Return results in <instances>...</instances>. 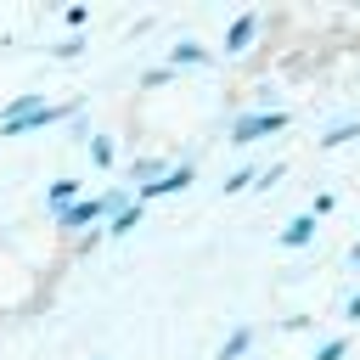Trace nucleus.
I'll return each instance as SVG.
<instances>
[{"label": "nucleus", "mask_w": 360, "mask_h": 360, "mask_svg": "<svg viewBox=\"0 0 360 360\" xmlns=\"http://www.w3.org/2000/svg\"><path fill=\"white\" fill-rule=\"evenodd\" d=\"M73 112H79V101H39V107H28V112H17V118H0V135L17 141V135H34V129L62 124V118H73Z\"/></svg>", "instance_id": "1"}, {"label": "nucleus", "mask_w": 360, "mask_h": 360, "mask_svg": "<svg viewBox=\"0 0 360 360\" xmlns=\"http://www.w3.org/2000/svg\"><path fill=\"white\" fill-rule=\"evenodd\" d=\"M292 118H287V107H259V112H242L236 124H231V141L236 146H253V141H264V135H281Z\"/></svg>", "instance_id": "2"}, {"label": "nucleus", "mask_w": 360, "mask_h": 360, "mask_svg": "<svg viewBox=\"0 0 360 360\" xmlns=\"http://www.w3.org/2000/svg\"><path fill=\"white\" fill-rule=\"evenodd\" d=\"M191 180H197V169H191V163H169V169H163V174H158L152 186H141V191H135V202L146 208L152 197H174V191H186Z\"/></svg>", "instance_id": "3"}, {"label": "nucleus", "mask_w": 360, "mask_h": 360, "mask_svg": "<svg viewBox=\"0 0 360 360\" xmlns=\"http://www.w3.org/2000/svg\"><path fill=\"white\" fill-rule=\"evenodd\" d=\"M259 28H264V11H259V6H248L242 17H231V28H225V56H236V51H248Z\"/></svg>", "instance_id": "4"}, {"label": "nucleus", "mask_w": 360, "mask_h": 360, "mask_svg": "<svg viewBox=\"0 0 360 360\" xmlns=\"http://www.w3.org/2000/svg\"><path fill=\"white\" fill-rule=\"evenodd\" d=\"M101 219H107L101 197H79V202H68V208L56 214V231H79V225H101Z\"/></svg>", "instance_id": "5"}, {"label": "nucleus", "mask_w": 360, "mask_h": 360, "mask_svg": "<svg viewBox=\"0 0 360 360\" xmlns=\"http://www.w3.org/2000/svg\"><path fill=\"white\" fill-rule=\"evenodd\" d=\"M208 62H214V51H208V45L180 39V45H169V62H163V68H169V73H180V68H208Z\"/></svg>", "instance_id": "6"}, {"label": "nucleus", "mask_w": 360, "mask_h": 360, "mask_svg": "<svg viewBox=\"0 0 360 360\" xmlns=\"http://www.w3.org/2000/svg\"><path fill=\"white\" fill-rule=\"evenodd\" d=\"M276 242H281L287 253H298V248H309V242H315V219H309V214H292V219H287V225L276 231Z\"/></svg>", "instance_id": "7"}, {"label": "nucleus", "mask_w": 360, "mask_h": 360, "mask_svg": "<svg viewBox=\"0 0 360 360\" xmlns=\"http://www.w3.org/2000/svg\"><path fill=\"white\" fill-rule=\"evenodd\" d=\"M141 219H146V208H141V202H129V208H118L112 219H101V225H96V236H101V242H107V236H129Z\"/></svg>", "instance_id": "8"}, {"label": "nucleus", "mask_w": 360, "mask_h": 360, "mask_svg": "<svg viewBox=\"0 0 360 360\" xmlns=\"http://www.w3.org/2000/svg\"><path fill=\"white\" fill-rule=\"evenodd\" d=\"M248 349H253V326L242 321V326H231V338H225V343L214 349V360H242Z\"/></svg>", "instance_id": "9"}, {"label": "nucleus", "mask_w": 360, "mask_h": 360, "mask_svg": "<svg viewBox=\"0 0 360 360\" xmlns=\"http://www.w3.org/2000/svg\"><path fill=\"white\" fill-rule=\"evenodd\" d=\"M349 141H360V118H343V124H332V129H326L315 146H321V152H332V146H349Z\"/></svg>", "instance_id": "10"}, {"label": "nucleus", "mask_w": 360, "mask_h": 360, "mask_svg": "<svg viewBox=\"0 0 360 360\" xmlns=\"http://www.w3.org/2000/svg\"><path fill=\"white\" fill-rule=\"evenodd\" d=\"M163 169H169L163 158H135V163H129V180H135V191H141V186H152Z\"/></svg>", "instance_id": "11"}, {"label": "nucleus", "mask_w": 360, "mask_h": 360, "mask_svg": "<svg viewBox=\"0 0 360 360\" xmlns=\"http://www.w3.org/2000/svg\"><path fill=\"white\" fill-rule=\"evenodd\" d=\"M45 202H51V214H62L68 202H79V180H56V186L45 191Z\"/></svg>", "instance_id": "12"}, {"label": "nucleus", "mask_w": 360, "mask_h": 360, "mask_svg": "<svg viewBox=\"0 0 360 360\" xmlns=\"http://www.w3.org/2000/svg\"><path fill=\"white\" fill-rule=\"evenodd\" d=\"M84 45H90L84 34H68V39H56V45H51V56H56V62H73V56H84Z\"/></svg>", "instance_id": "13"}, {"label": "nucleus", "mask_w": 360, "mask_h": 360, "mask_svg": "<svg viewBox=\"0 0 360 360\" xmlns=\"http://www.w3.org/2000/svg\"><path fill=\"white\" fill-rule=\"evenodd\" d=\"M248 186H259V169H236V174H225L219 197H236V191H248Z\"/></svg>", "instance_id": "14"}, {"label": "nucleus", "mask_w": 360, "mask_h": 360, "mask_svg": "<svg viewBox=\"0 0 360 360\" xmlns=\"http://www.w3.org/2000/svg\"><path fill=\"white\" fill-rule=\"evenodd\" d=\"M84 141H90V163L96 169H112V141L107 135H84Z\"/></svg>", "instance_id": "15"}, {"label": "nucleus", "mask_w": 360, "mask_h": 360, "mask_svg": "<svg viewBox=\"0 0 360 360\" xmlns=\"http://www.w3.org/2000/svg\"><path fill=\"white\" fill-rule=\"evenodd\" d=\"M343 354H349V338H326V343H321L309 360H343Z\"/></svg>", "instance_id": "16"}, {"label": "nucleus", "mask_w": 360, "mask_h": 360, "mask_svg": "<svg viewBox=\"0 0 360 360\" xmlns=\"http://www.w3.org/2000/svg\"><path fill=\"white\" fill-rule=\"evenodd\" d=\"M39 101H45L39 90H22V96H17V101H11V107H6L0 118H17V112H28V107H39Z\"/></svg>", "instance_id": "17"}, {"label": "nucleus", "mask_w": 360, "mask_h": 360, "mask_svg": "<svg viewBox=\"0 0 360 360\" xmlns=\"http://www.w3.org/2000/svg\"><path fill=\"white\" fill-rule=\"evenodd\" d=\"M169 79H174L169 68H152V73H141V84H146V90H158V84H169Z\"/></svg>", "instance_id": "18"}, {"label": "nucleus", "mask_w": 360, "mask_h": 360, "mask_svg": "<svg viewBox=\"0 0 360 360\" xmlns=\"http://www.w3.org/2000/svg\"><path fill=\"white\" fill-rule=\"evenodd\" d=\"M321 214H332V191H315V208H309V219H321Z\"/></svg>", "instance_id": "19"}, {"label": "nucleus", "mask_w": 360, "mask_h": 360, "mask_svg": "<svg viewBox=\"0 0 360 360\" xmlns=\"http://www.w3.org/2000/svg\"><path fill=\"white\" fill-rule=\"evenodd\" d=\"M343 315H349V321H360V292H354V298L343 304Z\"/></svg>", "instance_id": "20"}, {"label": "nucleus", "mask_w": 360, "mask_h": 360, "mask_svg": "<svg viewBox=\"0 0 360 360\" xmlns=\"http://www.w3.org/2000/svg\"><path fill=\"white\" fill-rule=\"evenodd\" d=\"M349 264H354V270H360V236H354V248H349Z\"/></svg>", "instance_id": "21"}, {"label": "nucleus", "mask_w": 360, "mask_h": 360, "mask_svg": "<svg viewBox=\"0 0 360 360\" xmlns=\"http://www.w3.org/2000/svg\"><path fill=\"white\" fill-rule=\"evenodd\" d=\"M96 360H107V354H96Z\"/></svg>", "instance_id": "22"}]
</instances>
